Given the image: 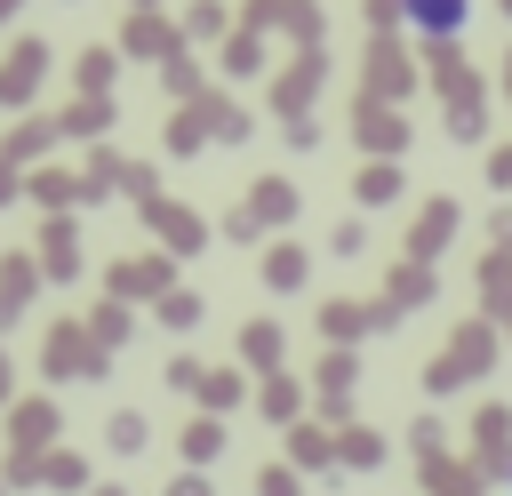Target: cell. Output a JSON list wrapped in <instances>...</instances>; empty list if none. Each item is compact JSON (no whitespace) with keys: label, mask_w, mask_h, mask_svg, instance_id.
Returning <instances> with one entry per match:
<instances>
[{"label":"cell","mask_w":512,"mask_h":496,"mask_svg":"<svg viewBox=\"0 0 512 496\" xmlns=\"http://www.w3.org/2000/svg\"><path fill=\"white\" fill-rule=\"evenodd\" d=\"M464 16H472V0H408V24H416L424 40H456Z\"/></svg>","instance_id":"obj_1"}]
</instances>
